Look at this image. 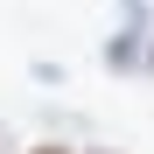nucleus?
Listing matches in <instances>:
<instances>
[{
  "label": "nucleus",
  "instance_id": "f257e3e1",
  "mask_svg": "<svg viewBox=\"0 0 154 154\" xmlns=\"http://www.w3.org/2000/svg\"><path fill=\"white\" fill-rule=\"evenodd\" d=\"M35 154H63V147H35Z\"/></svg>",
  "mask_w": 154,
  "mask_h": 154
}]
</instances>
